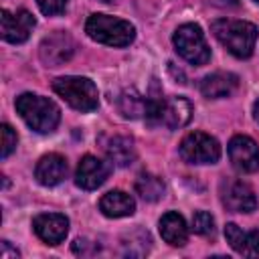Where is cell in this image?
Masks as SVG:
<instances>
[{
	"instance_id": "cell-1",
	"label": "cell",
	"mask_w": 259,
	"mask_h": 259,
	"mask_svg": "<svg viewBox=\"0 0 259 259\" xmlns=\"http://www.w3.org/2000/svg\"><path fill=\"white\" fill-rule=\"evenodd\" d=\"M214 38L237 59H249L257 40V26L247 20L219 18L210 24Z\"/></svg>"
},
{
	"instance_id": "cell-2",
	"label": "cell",
	"mask_w": 259,
	"mask_h": 259,
	"mask_svg": "<svg viewBox=\"0 0 259 259\" xmlns=\"http://www.w3.org/2000/svg\"><path fill=\"white\" fill-rule=\"evenodd\" d=\"M16 111L26 125L38 134H51L61 121V109L49 97L36 93H22L16 97Z\"/></svg>"
},
{
	"instance_id": "cell-3",
	"label": "cell",
	"mask_w": 259,
	"mask_h": 259,
	"mask_svg": "<svg viewBox=\"0 0 259 259\" xmlns=\"http://www.w3.org/2000/svg\"><path fill=\"white\" fill-rule=\"evenodd\" d=\"M85 32L95 42L107 47H127L136 38V28L132 22L109 14H91L85 22Z\"/></svg>"
},
{
	"instance_id": "cell-4",
	"label": "cell",
	"mask_w": 259,
	"mask_h": 259,
	"mask_svg": "<svg viewBox=\"0 0 259 259\" xmlns=\"http://www.w3.org/2000/svg\"><path fill=\"white\" fill-rule=\"evenodd\" d=\"M192 105L186 97H150L146 121L150 125H162L166 130L184 127L190 121Z\"/></svg>"
},
{
	"instance_id": "cell-5",
	"label": "cell",
	"mask_w": 259,
	"mask_h": 259,
	"mask_svg": "<svg viewBox=\"0 0 259 259\" xmlns=\"http://www.w3.org/2000/svg\"><path fill=\"white\" fill-rule=\"evenodd\" d=\"M53 91L77 111H93L99 105L97 87L87 77H75V75L57 77L53 81Z\"/></svg>"
},
{
	"instance_id": "cell-6",
	"label": "cell",
	"mask_w": 259,
	"mask_h": 259,
	"mask_svg": "<svg viewBox=\"0 0 259 259\" xmlns=\"http://www.w3.org/2000/svg\"><path fill=\"white\" fill-rule=\"evenodd\" d=\"M172 42H174L176 53L184 61H188L190 65L200 67L204 63H208V59H210V49H208V45L204 40V34H202L198 24L188 22V24L178 26L174 36H172Z\"/></svg>"
},
{
	"instance_id": "cell-7",
	"label": "cell",
	"mask_w": 259,
	"mask_h": 259,
	"mask_svg": "<svg viewBox=\"0 0 259 259\" xmlns=\"http://www.w3.org/2000/svg\"><path fill=\"white\" fill-rule=\"evenodd\" d=\"M180 156L190 164H214L221 158L219 142L204 132H190L178 146Z\"/></svg>"
},
{
	"instance_id": "cell-8",
	"label": "cell",
	"mask_w": 259,
	"mask_h": 259,
	"mask_svg": "<svg viewBox=\"0 0 259 259\" xmlns=\"http://www.w3.org/2000/svg\"><path fill=\"white\" fill-rule=\"evenodd\" d=\"M221 202L231 212H253L257 208V196L253 188L243 180H223Z\"/></svg>"
},
{
	"instance_id": "cell-9",
	"label": "cell",
	"mask_w": 259,
	"mask_h": 259,
	"mask_svg": "<svg viewBox=\"0 0 259 259\" xmlns=\"http://www.w3.org/2000/svg\"><path fill=\"white\" fill-rule=\"evenodd\" d=\"M227 152L235 170L243 174H253L259 170V146L249 136H233L227 146Z\"/></svg>"
},
{
	"instance_id": "cell-10",
	"label": "cell",
	"mask_w": 259,
	"mask_h": 259,
	"mask_svg": "<svg viewBox=\"0 0 259 259\" xmlns=\"http://www.w3.org/2000/svg\"><path fill=\"white\" fill-rule=\"evenodd\" d=\"M38 53H40V59L47 67H59L75 55V40L71 38L69 32L57 30V32L42 38Z\"/></svg>"
},
{
	"instance_id": "cell-11",
	"label": "cell",
	"mask_w": 259,
	"mask_h": 259,
	"mask_svg": "<svg viewBox=\"0 0 259 259\" xmlns=\"http://www.w3.org/2000/svg\"><path fill=\"white\" fill-rule=\"evenodd\" d=\"M0 22H2V38L12 45L24 42L36 24L34 16L28 10L10 12L6 8H2V12H0Z\"/></svg>"
},
{
	"instance_id": "cell-12",
	"label": "cell",
	"mask_w": 259,
	"mask_h": 259,
	"mask_svg": "<svg viewBox=\"0 0 259 259\" xmlns=\"http://www.w3.org/2000/svg\"><path fill=\"white\" fill-rule=\"evenodd\" d=\"M32 229L40 241L49 245H59L69 233V219L59 212H42L32 219Z\"/></svg>"
},
{
	"instance_id": "cell-13",
	"label": "cell",
	"mask_w": 259,
	"mask_h": 259,
	"mask_svg": "<svg viewBox=\"0 0 259 259\" xmlns=\"http://www.w3.org/2000/svg\"><path fill=\"white\" fill-rule=\"evenodd\" d=\"M109 176V166L107 162L95 158V156H83L77 172H75V184L83 190H93L97 186H101L105 182V178Z\"/></svg>"
},
{
	"instance_id": "cell-14",
	"label": "cell",
	"mask_w": 259,
	"mask_h": 259,
	"mask_svg": "<svg viewBox=\"0 0 259 259\" xmlns=\"http://www.w3.org/2000/svg\"><path fill=\"white\" fill-rule=\"evenodd\" d=\"M225 237L227 243L245 257H257L259 255V231H243L235 223L225 225Z\"/></svg>"
},
{
	"instance_id": "cell-15",
	"label": "cell",
	"mask_w": 259,
	"mask_h": 259,
	"mask_svg": "<svg viewBox=\"0 0 259 259\" xmlns=\"http://www.w3.org/2000/svg\"><path fill=\"white\" fill-rule=\"evenodd\" d=\"M67 176V160L61 154H47L36 162L34 178L42 186H57Z\"/></svg>"
},
{
	"instance_id": "cell-16",
	"label": "cell",
	"mask_w": 259,
	"mask_h": 259,
	"mask_svg": "<svg viewBox=\"0 0 259 259\" xmlns=\"http://www.w3.org/2000/svg\"><path fill=\"white\" fill-rule=\"evenodd\" d=\"M99 210L109 217V219H119V217H130L136 210L134 198L123 192V190H109L101 196L99 200Z\"/></svg>"
},
{
	"instance_id": "cell-17",
	"label": "cell",
	"mask_w": 259,
	"mask_h": 259,
	"mask_svg": "<svg viewBox=\"0 0 259 259\" xmlns=\"http://www.w3.org/2000/svg\"><path fill=\"white\" fill-rule=\"evenodd\" d=\"M239 85V77L233 73H212L200 81V93L208 99L231 95Z\"/></svg>"
},
{
	"instance_id": "cell-18",
	"label": "cell",
	"mask_w": 259,
	"mask_h": 259,
	"mask_svg": "<svg viewBox=\"0 0 259 259\" xmlns=\"http://www.w3.org/2000/svg\"><path fill=\"white\" fill-rule=\"evenodd\" d=\"M160 235L172 247H182L188 241V227L182 214L170 210L160 219Z\"/></svg>"
},
{
	"instance_id": "cell-19",
	"label": "cell",
	"mask_w": 259,
	"mask_h": 259,
	"mask_svg": "<svg viewBox=\"0 0 259 259\" xmlns=\"http://www.w3.org/2000/svg\"><path fill=\"white\" fill-rule=\"evenodd\" d=\"M103 148H105L107 158L115 166H119V168H125V166H130V164L136 162V156H138L136 154V144L127 136H111L105 142Z\"/></svg>"
},
{
	"instance_id": "cell-20",
	"label": "cell",
	"mask_w": 259,
	"mask_h": 259,
	"mask_svg": "<svg viewBox=\"0 0 259 259\" xmlns=\"http://www.w3.org/2000/svg\"><path fill=\"white\" fill-rule=\"evenodd\" d=\"M148 103H150V97H144L140 95L136 89H127L119 95L117 99V109L123 117H130V119H136V117H146L148 113Z\"/></svg>"
},
{
	"instance_id": "cell-21",
	"label": "cell",
	"mask_w": 259,
	"mask_h": 259,
	"mask_svg": "<svg viewBox=\"0 0 259 259\" xmlns=\"http://www.w3.org/2000/svg\"><path fill=\"white\" fill-rule=\"evenodd\" d=\"M164 182H162V178L160 176H156V174H152V172H142L140 176H138V180H136V192L144 198V200H148V202H156V200H160L162 196H164Z\"/></svg>"
},
{
	"instance_id": "cell-22",
	"label": "cell",
	"mask_w": 259,
	"mask_h": 259,
	"mask_svg": "<svg viewBox=\"0 0 259 259\" xmlns=\"http://www.w3.org/2000/svg\"><path fill=\"white\" fill-rule=\"evenodd\" d=\"M192 231L196 235H202V237H212L214 235V219H212V214L206 212V210L194 212V217H192Z\"/></svg>"
},
{
	"instance_id": "cell-23",
	"label": "cell",
	"mask_w": 259,
	"mask_h": 259,
	"mask_svg": "<svg viewBox=\"0 0 259 259\" xmlns=\"http://www.w3.org/2000/svg\"><path fill=\"white\" fill-rule=\"evenodd\" d=\"M0 132H2V158H8L10 154H12V150L16 148V142H18V138H16V132L8 125V123H2V127H0Z\"/></svg>"
},
{
	"instance_id": "cell-24",
	"label": "cell",
	"mask_w": 259,
	"mask_h": 259,
	"mask_svg": "<svg viewBox=\"0 0 259 259\" xmlns=\"http://www.w3.org/2000/svg\"><path fill=\"white\" fill-rule=\"evenodd\" d=\"M40 12L45 16H55V14H61L67 6V0H36Z\"/></svg>"
},
{
	"instance_id": "cell-25",
	"label": "cell",
	"mask_w": 259,
	"mask_h": 259,
	"mask_svg": "<svg viewBox=\"0 0 259 259\" xmlns=\"http://www.w3.org/2000/svg\"><path fill=\"white\" fill-rule=\"evenodd\" d=\"M16 257H20V253L12 249L8 241H2V259H16Z\"/></svg>"
},
{
	"instance_id": "cell-26",
	"label": "cell",
	"mask_w": 259,
	"mask_h": 259,
	"mask_svg": "<svg viewBox=\"0 0 259 259\" xmlns=\"http://www.w3.org/2000/svg\"><path fill=\"white\" fill-rule=\"evenodd\" d=\"M253 115H255V119H257V123H259V99H257L255 105H253Z\"/></svg>"
},
{
	"instance_id": "cell-27",
	"label": "cell",
	"mask_w": 259,
	"mask_h": 259,
	"mask_svg": "<svg viewBox=\"0 0 259 259\" xmlns=\"http://www.w3.org/2000/svg\"><path fill=\"white\" fill-rule=\"evenodd\" d=\"M99 2H105V4H115L117 0H99Z\"/></svg>"
},
{
	"instance_id": "cell-28",
	"label": "cell",
	"mask_w": 259,
	"mask_h": 259,
	"mask_svg": "<svg viewBox=\"0 0 259 259\" xmlns=\"http://www.w3.org/2000/svg\"><path fill=\"white\" fill-rule=\"evenodd\" d=\"M253 2H257V4H259V0H253Z\"/></svg>"
}]
</instances>
